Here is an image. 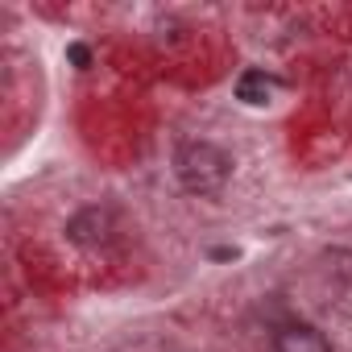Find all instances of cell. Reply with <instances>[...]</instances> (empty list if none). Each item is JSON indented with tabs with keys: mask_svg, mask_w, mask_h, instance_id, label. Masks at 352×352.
Masks as SVG:
<instances>
[{
	"mask_svg": "<svg viewBox=\"0 0 352 352\" xmlns=\"http://www.w3.org/2000/svg\"><path fill=\"white\" fill-rule=\"evenodd\" d=\"M174 170H179V183L183 191L191 195H220L228 174H232V162L224 149L208 145V141H191L179 149V157H174Z\"/></svg>",
	"mask_w": 352,
	"mask_h": 352,
	"instance_id": "cell-1",
	"label": "cell"
},
{
	"mask_svg": "<svg viewBox=\"0 0 352 352\" xmlns=\"http://www.w3.org/2000/svg\"><path fill=\"white\" fill-rule=\"evenodd\" d=\"M274 352H331V340L311 323H286L274 331Z\"/></svg>",
	"mask_w": 352,
	"mask_h": 352,
	"instance_id": "cell-2",
	"label": "cell"
},
{
	"mask_svg": "<svg viewBox=\"0 0 352 352\" xmlns=\"http://www.w3.org/2000/svg\"><path fill=\"white\" fill-rule=\"evenodd\" d=\"M274 87H278V83H274L265 71H245V75L236 79V100H245V104L261 108V104H270Z\"/></svg>",
	"mask_w": 352,
	"mask_h": 352,
	"instance_id": "cell-3",
	"label": "cell"
},
{
	"mask_svg": "<svg viewBox=\"0 0 352 352\" xmlns=\"http://www.w3.org/2000/svg\"><path fill=\"white\" fill-rule=\"evenodd\" d=\"M67 58H71V63H75V67H87V63H91V50H87V46H79V42H75V46H67Z\"/></svg>",
	"mask_w": 352,
	"mask_h": 352,
	"instance_id": "cell-4",
	"label": "cell"
}]
</instances>
